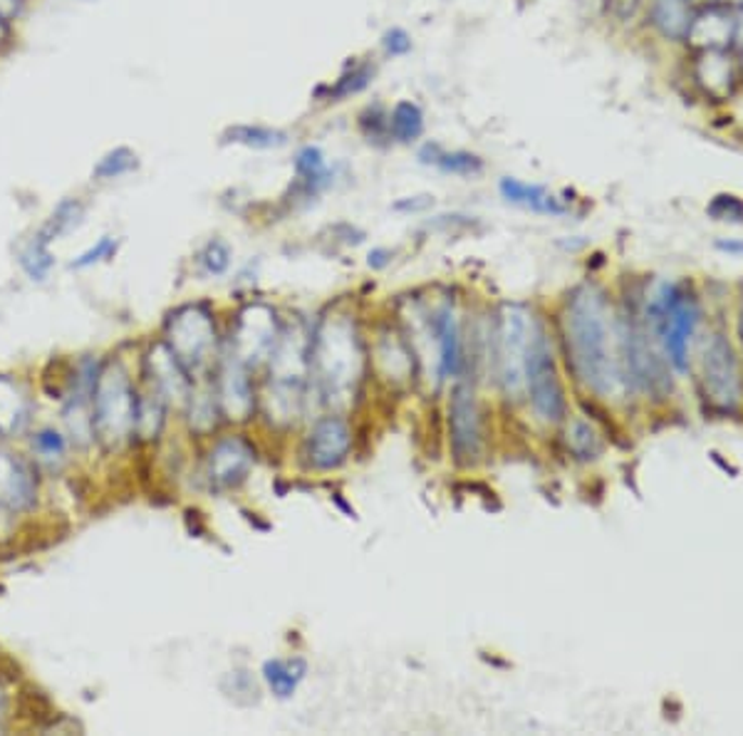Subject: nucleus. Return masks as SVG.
<instances>
[{"mask_svg": "<svg viewBox=\"0 0 743 736\" xmlns=\"http://www.w3.org/2000/svg\"><path fill=\"white\" fill-rule=\"evenodd\" d=\"M429 327L433 348H437V367L439 377L449 379L456 377L462 370V330H458V321L454 308L449 303L439 305L429 315Z\"/></svg>", "mask_w": 743, "mask_h": 736, "instance_id": "nucleus-15", "label": "nucleus"}, {"mask_svg": "<svg viewBox=\"0 0 743 736\" xmlns=\"http://www.w3.org/2000/svg\"><path fill=\"white\" fill-rule=\"evenodd\" d=\"M689 3H692L694 11H698V8H709V5H716V3H719V0H689Z\"/></svg>", "mask_w": 743, "mask_h": 736, "instance_id": "nucleus-43", "label": "nucleus"}, {"mask_svg": "<svg viewBox=\"0 0 743 736\" xmlns=\"http://www.w3.org/2000/svg\"><path fill=\"white\" fill-rule=\"evenodd\" d=\"M189 402H191V427L201 434L214 429V424H216L214 412H216L218 399H214L211 395H199V397H189Z\"/></svg>", "mask_w": 743, "mask_h": 736, "instance_id": "nucleus-32", "label": "nucleus"}, {"mask_svg": "<svg viewBox=\"0 0 743 736\" xmlns=\"http://www.w3.org/2000/svg\"><path fill=\"white\" fill-rule=\"evenodd\" d=\"M35 447H38L40 454H46V457H62V454H65V439H62L60 434L52 432V429L40 432L38 437H35Z\"/></svg>", "mask_w": 743, "mask_h": 736, "instance_id": "nucleus-36", "label": "nucleus"}, {"mask_svg": "<svg viewBox=\"0 0 743 736\" xmlns=\"http://www.w3.org/2000/svg\"><path fill=\"white\" fill-rule=\"evenodd\" d=\"M499 189H501V197L508 203H516V207L533 211V214H543V216L568 214V203H563L555 197V194L547 191L545 186L526 184V182H518L506 176V179H501Z\"/></svg>", "mask_w": 743, "mask_h": 736, "instance_id": "nucleus-18", "label": "nucleus"}, {"mask_svg": "<svg viewBox=\"0 0 743 736\" xmlns=\"http://www.w3.org/2000/svg\"><path fill=\"white\" fill-rule=\"evenodd\" d=\"M533 330L536 321L528 308L518 303L501 305L499 325H495V365H499L501 389L508 399L526 395V365Z\"/></svg>", "mask_w": 743, "mask_h": 736, "instance_id": "nucleus-5", "label": "nucleus"}, {"mask_svg": "<svg viewBox=\"0 0 743 736\" xmlns=\"http://www.w3.org/2000/svg\"><path fill=\"white\" fill-rule=\"evenodd\" d=\"M137 395L119 362H108L97 372L92 392V432L108 449H117L135 432Z\"/></svg>", "mask_w": 743, "mask_h": 736, "instance_id": "nucleus-4", "label": "nucleus"}, {"mask_svg": "<svg viewBox=\"0 0 743 736\" xmlns=\"http://www.w3.org/2000/svg\"><path fill=\"white\" fill-rule=\"evenodd\" d=\"M427 159V164H433L437 170L444 174L456 176H476L483 172V162L476 154L468 152H441L439 147H427L421 152V162Z\"/></svg>", "mask_w": 743, "mask_h": 736, "instance_id": "nucleus-24", "label": "nucleus"}, {"mask_svg": "<svg viewBox=\"0 0 743 736\" xmlns=\"http://www.w3.org/2000/svg\"><path fill=\"white\" fill-rule=\"evenodd\" d=\"M280 327L276 313L268 305H248L241 310L234 333V354L245 367H255L270 360L273 350L280 340Z\"/></svg>", "mask_w": 743, "mask_h": 736, "instance_id": "nucleus-9", "label": "nucleus"}, {"mask_svg": "<svg viewBox=\"0 0 743 736\" xmlns=\"http://www.w3.org/2000/svg\"><path fill=\"white\" fill-rule=\"evenodd\" d=\"M382 48L387 50V55H406L412 50V40L402 28H394L382 38Z\"/></svg>", "mask_w": 743, "mask_h": 736, "instance_id": "nucleus-37", "label": "nucleus"}, {"mask_svg": "<svg viewBox=\"0 0 743 736\" xmlns=\"http://www.w3.org/2000/svg\"><path fill=\"white\" fill-rule=\"evenodd\" d=\"M218 407L234 422H243L253 412L251 377L234 352L226 354L218 370Z\"/></svg>", "mask_w": 743, "mask_h": 736, "instance_id": "nucleus-13", "label": "nucleus"}, {"mask_svg": "<svg viewBox=\"0 0 743 736\" xmlns=\"http://www.w3.org/2000/svg\"><path fill=\"white\" fill-rule=\"evenodd\" d=\"M28 420V402L11 379L0 377V434L21 432Z\"/></svg>", "mask_w": 743, "mask_h": 736, "instance_id": "nucleus-22", "label": "nucleus"}, {"mask_svg": "<svg viewBox=\"0 0 743 736\" xmlns=\"http://www.w3.org/2000/svg\"><path fill=\"white\" fill-rule=\"evenodd\" d=\"M21 263H23V269L28 271V276L38 278V280L46 278L52 265H55V261H52V255L48 251V244L42 241L40 236L35 238L28 248H25L23 255H21Z\"/></svg>", "mask_w": 743, "mask_h": 736, "instance_id": "nucleus-31", "label": "nucleus"}, {"mask_svg": "<svg viewBox=\"0 0 743 736\" xmlns=\"http://www.w3.org/2000/svg\"><path fill=\"white\" fill-rule=\"evenodd\" d=\"M743 52V50H741ZM741 73H743V58H741Z\"/></svg>", "mask_w": 743, "mask_h": 736, "instance_id": "nucleus-47", "label": "nucleus"}, {"mask_svg": "<svg viewBox=\"0 0 743 736\" xmlns=\"http://www.w3.org/2000/svg\"><path fill=\"white\" fill-rule=\"evenodd\" d=\"M83 214H85V209H83V203L75 201V199H70V201H62L55 214H52V219L48 221V226L40 230V238L46 244L50 241H58L60 236H65L73 230L79 221H83Z\"/></svg>", "mask_w": 743, "mask_h": 736, "instance_id": "nucleus-28", "label": "nucleus"}, {"mask_svg": "<svg viewBox=\"0 0 743 736\" xmlns=\"http://www.w3.org/2000/svg\"><path fill=\"white\" fill-rule=\"evenodd\" d=\"M166 399L159 392H149L137 397V416H135V432L139 439H156V434L162 432L164 424V407Z\"/></svg>", "mask_w": 743, "mask_h": 736, "instance_id": "nucleus-25", "label": "nucleus"}, {"mask_svg": "<svg viewBox=\"0 0 743 736\" xmlns=\"http://www.w3.org/2000/svg\"><path fill=\"white\" fill-rule=\"evenodd\" d=\"M640 315L654 348L662 352L667 365L677 372H687L698 317H702L694 292L681 283H659L647 296Z\"/></svg>", "mask_w": 743, "mask_h": 736, "instance_id": "nucleus-2", "label": "nucleus"}, {"mask_svg": "<svg viewBox=\"0 0 743 736\" xmlns=\"http://www.w3.org/2000/svg\"><path fill=\"white\" fill-rule=\"evenodd\" d=\"M741 340H743V298H741Z\"/></svg>", "mask_w": 743, "mask_h": 736, "instance_id": "nucleus-46", "label": "nucleus"}, {"mask_svg": "<svg viewBox=\"0 0 743 736\" xmlns=\"http://www.w3.org/2000/svg\"><path fill=\"white\" fill-rule=\"evenodd\" d=\"M698 389L709 410L719 414L736 412L743 397L741 367L731 342L723 333L706 335L698 354Z\"/></svg>", "mask_w": 743, "mask_h": 736, "instance_id": "nucleus-6", "label": "nucleus"}, {"mask_svg": "<svg viewBox=\"0 0 743 736\" xmlns=\"http://www.w3.org/2000/svg\"><path fill=\"white\" fill-rule=\"evenodd\" d=\"M563 338L568 365L578 383L600 399H619L630 392L625 360L622 317L595 283L578 286L563 313Z\"/></svg>", "mask_w": 743, "mask_h": 736, "instance_id": "nucleus-1", "label": "nucleus"}, {"mask_svg": "<svg viewBox=\"0 0 743 736\" xmlns=\"http://www.w3.org/2000/svg\"><path fill=\"white\" fill-rule=\"evenodd\" d=\"M694 83L716 102L729 100L736 90V65L729 50H702L694 62Z\"/></svg>", "mask_w": 743, "mask_h": 736, "instance_id": "nucleus-16", "label": "nucleus"}, {"mask_svg": "<svg viewBox=\"0 0 743 736\" xmlns=\"http://www.w3.org/2000/svg\"><path fill=\"white\" fill-rule=\"evenodd\" d=\"M733 28L736 15L731 8L716 3L694 11V21L689 25L687 42L698 52L702 50H729L733 48Z\"/></svg>", "mask_w": 743, "mask_h": 736, "instance_id": "nucleus-14", "label": "nucleus"}, {"mask_svg": "<svg viewBox=\"0 0 743 736\" xmlns=\"http://www.w3.org/2000/svg\"><path fill=\"white\" fill-rule=\"evenodd\" d=\"M433 203L431 197H414V199H404L400 203H394V211H424L429 209Z\"/></svg>", "mask_w": 743, "mask_h": 736, "instance_id": "nucleus-39", "label": "nucleus"}, {"mask_svg": "<svg viewBox=\"0 0 743 736\" xmlns=\"http://www.w3.org/2000/svg\"><path fill=\"white\" fill-rule=\"evenodd\" d=\"M372 75H375V70H372L369 65H360V67L352 70V73H344V75L338 79V85H335L332 97H348V95H352V92L365 90V87L369 85Z\"/></svg>", "mask_w": 743, "mask_h": 736, "instance_id": "nucleus-34", "label": "nucleus"}, {"mask_svg": "<svg viewBox=\"0 0 743 736\" xmlns=\"http://www.w3.org/2000/svg\"><path fill=\"white\" fill-rule=\"evenodd\" d=\"M8 38H11V25L0 21V48L8 46Z\"/></svg>", "mask_w": 743, "mask_h": 736, "instance_id": "nucleus-42", "label": "nucleus"}, {"mask_svg": "<svg viewBox=\"0 0 743 736\" xmlns=\"http://www.w3.org/2000/svg\"><path fill=\"white\" fill-rule=\"evenodd\" d=\"M310 367L315 370L317 385L327 402H342L355 392L365 367L360 335L344 317H330L310 340Z\"/></svg>", "mask_w": 743, "mask_h": 736, "instance_id": "nucleus-3", "label": "nucleus"}, {"mask_svg": "<svg viewBox=\"0 0 743 736\" xmlns=\"http://www.w3.org/2000/svg\"><path fill=\"white\" fill-rule=\"evenodd\" d=\"M526 395L538 420L561 422L568 410L561 372L555 365V354L547 340L545 327L536 321L533 340H530L528 365H526Z\"/></svg>", "mask_w": 743, "mask_h": 736, "instance_id": "nucleus-7", "label": "nucleus"}, {"mask_svg": "<svg viewBox=\"0 0 743 736\" xmlns=\"http://www.w3.org/2000/svg\"><path fill=\"white\" fill-rule=\"evenodd\" d=\"M131 170H137V154L127 147H119L97 164L95 176L97 179H117V176L129 174Z\"/></svg>", "mask_w": 743, "mask_h": 736, "instance_id": "nucleus-30", "label": "nucleus"}, {"mask_svg": "<svg viewBox=\"0 0 743 736\" xmlns=\"http://www.w3.org/2000/svg\"><path fill=\"white\" fill-rule=\"evenodd\" d=\"M733 15H736V28H733V48L743 50V8L733 11Z\"/></svg>", "mask_w": 743, "mask_h": 736, "instance_id": "nucleus-41", "label": "nucleus"}, {"mask_svg": "<svg viewBox=\"0 0 743 736\" xmlns=\"http://www.w3.org/2000/svg\"><path fill=\"white\" fill-rule=\"evenodd\" d=\"M226 139L243 147H253V149H273V147L286 145L288 137L278 129L259 127V124H255V127L253 124H238V127H231L226 132Z\"/></svg>", "mask_w": 743, "mask_h": 736, "instance_id": "nucleus-27", "label": "nucleus"}, {"mask_svg": "<svg viewBox=\"0 0 743 736\" xmlns=\"http://www.w3.org/2000/svg\"><path fill=\"white\" fill-rule=\"evenodd\" d=\"M719 3L731 8V11H739V8H743V0H719Z\"/></svg>", "mask_w": 743, "mask_h": 736, "instance_id": "nucleus-44", "label": "nucleus"}, {"mask_svg": "<svg viewBox=\"0 0 743 736\" xmlns=\"http://www.w3.org/2000/svg\"><path fill=\"white\" fill-rule=\"evenodd\" d=\"M147 367L159 395L176 404L189 402V372L176 360L169 345H154L147 358Z\"/></svg>", "mask_w": 743, "mask_h": 736, "instance_id": "nucleus-17", "label": "nucleus"}, {"mask_svg": "<svg viewBox=\"0 0 743 736\" xmlns=\"http://www.w3.org/2000/svg\"><path fill=\"white\" fill-rule=\"evenodd\" d=\"M201 265L206 269V273H211V276H224V273L228 271V265H231V248H228L224 241H211L206 248H203Z\"/></svg>", "mask_w": 743, "mask_h": 736, "instance_id": "nucleus-33", "label": "nucleus"}, {"mask_svg": "<svg viewBox=\"0 0 743 736\" xmlns=\"http://www.w3.org/2000/svg\"><path fill=\"white\" fill-rule=\"evenodd\" d=\"M35 501V482L30 469L21 461L0 454V507L28 509Z\"/></svg>", "mask_w": 743, "mask_h": 736, "instance_id": "nucleus-19", "label": "nucleus"}, {"mask_svg": "<svg viewBox=\"0 0 743 736\" xmlns=\"http://www.w3.org/2000/svg\"><path fill=\"white\" fill-rule=\"evenodd\" d=\"M389 132L396 141L402 145H410V141H417L424 132V114L414 102H400L389 117Z\"/></svg>", "mask_w": 743, "mask_h": 736, "instance_id": "nucleus-26", "label": "nucleus"}, {"mask_svg": "<svg viewBox=\"0 0 743 736\" xmlns=\"http://www.w3.org/2000/svg\"><path fill=\"white\" fill-rule=\"evenodd\" d=\"M650 21L667 40H687L694 8L689 0H652Z\"/></svg>", "mask_w": 743, "mask_h": 736, "instance_id": "nucleus-20", "label": "nucleus"}, {"mask_svg": "<svg viewBox=\"0 0 743 736\" xmlns=\"http://www.w3.org/2000/svg\"><path fill=\"white\" fill-rule=\"evenodd\" d=\"M449 441L458 464H474L481 457L483 422L474 389L458 385L449 402Z\"/></svg>", "mask_w": 743, "mask_h": 736, "instance_id": "nucleus-10", "label": "nucleus"}, {"mask_svg": "<svg viewBox=\"0 0 743 736\" xmlns=\"http://www.w3.org/2000/svg\"><path fill=\"white\" fill-rule=\"evenodd\" d=\"M295 172L300 186H303L305 194L320 191L323 186L330 182V170H327L325 157L317 147H305L300 149L295 157Z\"/></svg>", "mask_w": 743, "mask_h": 736, "instance_id": "nucleus-23", "label": "nucleus"}, {"mask_svg": "<svg viewBox=\"0 0 743 736\" xmlns=\"http://www.w3.org/2000/svg\"><path fill=\"white\" fill-rule=\"evenodd\" d=\"M255 464V451L245 439L228 437L211 449L209 478L218 489H234L243 484Z\"/></svg>", "mask_w": 743, "mask_h": 736, "instance_id": "nucleus-12", "label": "nucleus"}, {"mask_svg": "<svg viewBox=\"0 0 743 736\" xmlns=\"http://www.w3.org/2000/svg\"><path fill=\"white\" fill-rule=\"evenodd\" d=\"M352 449L350 424L338 414H327L313 424L305 439V459L317 472H332L344 464Z\"/></svg>", "mask_w": 743, "mask_h": 736, "instance_id": "nucleus-11", "label": "nucleus"}, {"mask_svg": "<svg viewBox=\"0 0 743 736\" xmlns=\"http://www.w3.org/2000/svg\"><path fill=\"white\" fill-rule=\"evenodd\" d=\"M114 253H117V241H114V238H110V236H104L95 248H90V251L79 255V259L73 263V269H87V265H92V263L112 259Z\"/></svg>", "mask_w": 743, "mask_h": 736, "instance_id": "nucleus-35", "label": "nucleus"}, {"mask_svg": "<svg viewBox=\"0 0 743 736\" xmlns=\"http://www.w3.org/2000/svg\"><path fill=\"white\" fill-rule=\"evenodd\" d=\"M307 675L305 660H268L263 664V679L278 699H290L298 691L300 682Z\"/></svg>", "mask_w": 743, "mask_h": 736, "instance_id": "nucleus-21", "label": "nucleus"}, {"mask_svg": "<svg viewBox=\"0 0 743 736\" xmlns=\"http://www.w3.org/2000/svg\"><path fill=\"white\" fill-rule=\"evenodd\" d=\"M5 712V695H3V691H0V714H3Z\"/></svg>", "mask_w": 743, "mask_h": 736, "instance_id": "nucleus-45", "label": "nucleus"}, {"mask_svg": "<svg viewBox=\"0 0 743 736\" xmlns=\"http://www.w3.org/2000/svg\"><path fill=\"white\" fill-rule=\"evenodd\" d=\"M369 269H375V271H382L387 269L389 263H392V251H387V248H375V251L369 253Z\"/></svg>", "mask_w": 743, "mask_h": 736, "instance_id": "nucleus-40", "label": "nucleus"}, {"mask_svg": "<svg viewBox=\"0 0 743 736\" xmlns=\"http://www.w3.org/2000/svg\"><path fill=\"white\" fill-rule=\"evenodd\" d=\"M25 8V0H0V21L11 25L13 21H17Z\"/></svg>", "mask_w": 743, "mask_h": 736, "instance_id": "nucleus-38", "label": "nucleus"}, {"mask_svg": "<svg viewBox=\"0 0 743 736\" xmlns=\"http://www.w3.org/2000/svg\"><path fill=\"white\" fill-rule=\"evenodd\" d=\"M568 449L572 451L575 457L578 459H595L600 454V449H603V445H600V437H597V432L592 424L588 422H572L570 424V429H568Z\"/></svg>", "mask_w": 743, "mask_h": 736, "instance_id": "nucleus-29", "label": "nucleus"}, {"mask_svg": "<svg viewBox=\"0 0 743 736\" xmlns=\"http://www.w3.org/2000/svg\"><path fill=\"white\" fill-rule=\"evenodd\" d=\"M166 335H169V350L176 354V360L181 362L189 375L206 367L216 345L214 317H211L206 308L186 305L176 310L169 327H166Z\"/></svg>", "mask_w": 743, "mask_h": 736, "instance_id": "nucleus-8", "label": "nucleus"}]
</instances>
